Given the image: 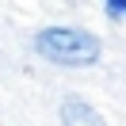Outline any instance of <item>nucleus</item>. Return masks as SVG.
Instances as JSON below:
<instances>
[{
    "label": "nucleus",
    "instance_id": "nucleus-3",
    "mask_svg": "<svg viewBox=\"0 0 126 126\" xmlns=\"http://www.w3.org/2000/svg\"><path fill=\"white\" fill-rule=\"evenodd\" d=\"M103 4H107L111 19H122V16H126V0H103Z\"/></svg>",
    "mask_w": 126,
    "mask_h": 126
},
{
    "label": "nucleus",
    "instance_id": "nucleus-2",
    "mask_svg": "<svg viewBox=\"0 0 126 126\" xmlns=\"http://www.w3.org/2000/svg\"><path fill=\"white\" fill-rule=\"evenodd\" d=\"M61 122L65 126H107L103 115L92 103H84V99H65L61 103Z\"/></svg>",
    "mask_w": 126,
    "mask_h": 126
},
{
    "label": "nucleus",
    "instance_id": "nucleus-1",
    "mask_svg": "<svg viewBox=\"0 0 126 126\" xmlns=\"http://www.w3.org/2000/svg\"><path fill=\"white\" fill-rule=\"evenodd\" d=\"M34 50H38L46 61L54 65H69V69H80V65H95L99 61V38L84 27H46L34 38Z\"/></svg>",
    "mask_w": 126,
    "mask_h": 126
}]
</instances>
